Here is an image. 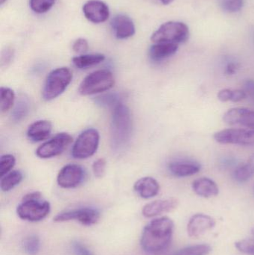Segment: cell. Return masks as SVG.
<instances>
[{"mask_svg":"<svg viewBox=\"0 0 254 255\" xmlns=\"http://www.w3.org/2000/svg\"><path fill=\"white\" fill-rule=\"evenodd\" d=\"M100 219V212L92 208H82L70 210L60 213L54 218V221L58 223L76 220L83 226H91L98 223Z\"/></svg>","mask_w":254,"mask_h":255,"instance_id":"cell-9","label":"cell"},{"mask_svg":"<svg viewBox=\"0 0 254 255\" xmlns=\"http://www.w3.org/2000/svg\"><path fill=\"white\" fill-rule=\"evenodd\" d=\"M237 65L234 63H229L227 65L226 69H225V72H226L228 75H234L237 73Z\"/></svg>","mask_w":254,"mask_h":255,"instance_id":"cell-41","label":"cell"},{"mask_svg":"<svg viewBox=\"0 0 254 255\" xmlns=\"http://www.w3.org/2000/svg\"><path fill=\"white\" fill-rule=\"evenodd\" d=\"M201 166L195 160L177 159L168 164V169L171 175L178 178L192 176L201 171Z\"/></svg>","mask_w":254,"mask_h":255,"instance_id":"cell-15","label":"cell"},{"mask_svg":"<svg viewBox=\"0 0 254 255\" xmlns=\"http://www.w3.org/2000/svg\"><path fill=\"white\" fill-rule=\"evenodd\" d=\"M244 4V0H221V7L228 13L240 11Z\"/></svg>","mask_w":254,"mask_h":255,"instance_id":"cell-31","label":"cell"},{"mask_svg":"<svg viewBox=\"0 0 254 255\" xmlns=\"http://www.w3.org/2000/svg\"><path fill=\"white\" fill-rule=\"evenodd\" d=\"M50 210V204L43 199L41 193L33 192L24 196L16 208V214L21 220L35 223L44 220Z\"/></svg>","mask_w":254,"mask_h":255,"instance_id":"cell-3","label":"cell"},{"mask_svg":"<svg viewBox=\"0 0 254 255\" xmlns=\"http://www.w3.org/2000/svg\"><path fill=\"white\" fill-rule=\"evenodd\" d=\"M223 121L230 126H242L254 130V112L246 108H234L224 115Z\"/></svg>","mask_w":254,"mask_h":255,"instance_id":"cell-12","label":"cell"},{"mask_svg":"<svg viewBox=\"0 0 254 255\" xmlns=\"http://www.w3.org/2000/svg\"><path fill=\"white\" fill-rule=\"evenodd\" d=\"M252 235H254V227H253V228H252Z\"/></svg>","mask_w":254,"mask_h":255,"instance_id":"cell-44","label":"cell"},{"mask_svg":"<svg viewBox=\"0 0 254 255\" xmlns=\"http://www.w3.org/2000/svg\"><path fill=\"white\" fill-rule=\"evenodd\" d=\"M85 17L93 23L105 22L110 16L109 7L106 3L100 0H89L83 6Z\"/></svg>","mask_w":254,"mask_h":255,"instance_id":"cell-14","label":"cell"},{"mask_svg":"<svg viewBox=\"0 0 254 255\" xmlns=\"http://www.w3.org/2000/svg\"><path fill=\"white\" fill-rule=\"evenodd\" d=\"M161 1L163 4L167 5V4H171L172 1H174V0H161Z\"/></svg>","mask_w":254,"mask_h":255,"instance_id":"cell-42","label":"cell"},{"mask_svg":"<svg viewBox=\"0 0 254 255\" xmlns=\"http://www.w3.org/2000/svg\"></svg>","mask_w":254,"mask_h":255,"instance_id":"cell-45","label":"cell"},{"mask_svg":"<svg viewBox=\"0 0 254 255\" xmlns=\"http://www.w3.org/2000/svg\"><path fill=\"white\" fill-rule=\"evenodd\" d=\"M132 133L131 112L122 103L113 108L110 126V141L113 149L122 151L129 143Z\"/></svg>","mask_w":254,"mask_h":255,"instance_id":"cell-2","label":"cell"},{"mask_svg":"<svg viewBox=\"0 0 254 255\" xmlns=\"http://www.w3.org/2000/svg\"><path fill=\"white\" fill-rule=\"evenodd\" d=\"M15 94L13 90L1 87L0 89V109L2 113L8 112L14 103Z\"/></svg>","mask_w":254,"mask_h":255,"instance_id":"cell-25","label":"cell"},{"mask_svg":"<svg viewBox=\"0 0 254 255\" xmlns=\"http://www.w3.org/2000/svg\"><path fill=\"white\" fill-rule=\"evenodd\" d=\"M13 51L11 49H6L1 54V66L7 65L11 61L13 58Z\"/></svg>","mask_w":254,"mask_h":255,"instance_id":"cell-40","label":"cell"},{"mask_svg":"<svg viewBox=\"0 0 254 255\" xmlns=\"http://www.w3.org/2000/svg\"><path fill=\"white\" fill-rule=\"evenodd\" d=\"M134 189L140 197L148 199L156 196L159 193L161 187L155 178L144 177L136 181Z\"/></svg>","mask_w":254,"mask_h":255,"instance_id":"cell-18","label":"cell"},{"mask_svg":"<svg viewBox=\"0 0 254 255\" xmlns=\"http://www.w3.org/2000/svg\"><path fill=\"white\" fill-rule=\"evenodd\" d=\"M106 161L104 158L98 159L92 164V172L97 178H101L105 174Z\"/></svg>","mask_w":254,"mask_h":255,"instance_id":"cell-34","label":"cell"},{"mask_svg":"<svg viewBox=\"0 0 254 255\" xmlns=\"http://www.w3.org/2000/svg\"><path fill=\"white\" fill-rule=\"evenodd\" d=\"M247 94L244 90H235V91H233L231 102L238 103V102L243 101L245 99L247 98Z\"/></svg>","mask_w":254,"mask_h":255,"instance_id":"cell-39","label":"cell"},{"mask_svg":"<svg viewBox=\"0 0 254 255\" xmlns=\"http://www.w3.org/2000/svg\"><path fill=\"white\" fill-rule=\"evenodd\" d=\"M192 187L193 191L201 197H214L219 193L217 184L213 180L206 177L195 180L192 183Z\"/></svg>","mask_w":254,"mask_h":255,"instance_id":"cell-19","label":"cell"},{"mask_svg":"<svg viewBox=\"0 0 254 255\" xmlns=\"http://www.w3.org/2000/svg\"><path fill=\"white\" fill-rule=\"evenodd\" d=\"M89 45L87 40L85 38H79L74 42L73 49L76 53H85L88 50Z\"/></svg>","mask_w":254,"mask_h":255,"instance_id":"cell-35","label":"cell"},{"mask_svg":"<svg viewBox=\"0 0 254 255\" xmlns=\"http://www.w3.org/2000/svg\"><path fill=\"white\" fill-rule=\"evenodd\" d=\"M56 0H30L29 4L31 10L37 13H44L49 11Z\"/></svg>","mask_w":254,"mask_h":255,"instance_id":"cell-29","label":"cell"},{"mask_svg":"<svg viewBox=\"0 0 254 255\" xmlns=\"http://www.w3.org/2000/svg\"><path fill=\"white\" fill-rule=\"evenodd\" d=\"M254 175V153L249 157V160L237 168L234 172L235 180L239 182H246Z\"/></svg>","mask_w":254,"mask_h":255,"instance_id":"cell-23","label":"cell"},{"mask_svg":"<svg viewBox=\"0 0 254 255\" xmlns=\"http://www.w3.org/2000/svg\"><path fill=\"white\" fill-rule=\"evenodd\" d=\"M6 0H0V4H3L4 2H5Z\"/></svg>","mask_w":254,"mask_h":255,"instance_id":"cell-43","label":"cell"},{"mask_svg":"<svg viewBox=\"0 0 254 255\" xmlns=\"http://www.w3.org/2000/svg\"><path fill=\"white\" fill-rule=\"evenodd\" d=\"M174 222L167 217L151 221L142 234V249L150 255H158L167 250L172 239Z\"/></svg>","mask_w":254,"mask_h":255,"instance_id":"cell-1","label":"cell"},{"mask_svg":"<svg viewBox=\"0 0 254 255\" xmlns=\"http://www.w3.org/2000/svg\"><path fill=\"white\" fill-rule=\"evenodd\" d=\"M22 174L20 171L15 170L9 172L2 177L1 180V189L2 191L8 192L14 188L22 181Z\"/></svg>","mask_w":254,"mask_h":255,"instance_id":"cell-24","label":"cell"},{"mask_svg":"<svg viewBox=\"0 0 254 255\" xmlns=\"http://www.w3.org/2000/svg\"><path fill=\"white\" fill-rule=\"evenodd\" d=\"M237 250L243 254L254 255V239H244L235 243Z\"/></svg>","mask_w":254,"mask_h":255,"instance_id":"cell-32","label":"cell"},{"mask_svg":"<svg viewBox=\"0 0 254 255\" xmlns=\"http://www.w3.org/2000/svg\"><path fill=\"white\" fill-rule=\"evenodd\" d=\"M73 142L71 135L59 133L37 148L36 154L40 158L46 159L61 154Z\"/></svg>","mask_w":254,"mask_h":255,"instance_id":"cell-10","label":"cell"},{"mask_svg":"<svg viewBox=\"0 0 254 255\" xmlns=\"http://www.w3.org/2000/svg\"><path fill=\"white\" fill-rule=\"evenodd\" d=\"M178 49L175 43H155L149 49V57L155 61H164L174 55Z\"/></svg>","mask_w":254,"mask_h":255,"instance_id":"cell-21","label":"cell"},{"mask_svg":"<svg viewBox=\"0 0 254 255\" xmlns=\"http://www.w3.org/2000/svg\"><path fill=\"white\" fill-rule=\"evenodd\" d=\"M97 103L101 106H107V107L115 108L119 103H121L119 96L116 94H109L102 97H98Z\"/></svg>","mask_w":254,"mask_h":255,"instance_id":"cell-33","label":"cell"},{"mask_svg":"<svg viewBox=\"0 0 254 255\" xmlns=\"http://www.w3.org/2000/svg\"><path fill=\"white\" fill-rule=\"evenodd\" d=\"M189 30L187 25L182 22L169 21L165 22L152 34L151 40L153 43H184L189 38Z\"/></svg>","mask_w":254,"mask_h":255,"instance_id":"cell-5","label":"cell"},{"mask_svg":"<svg viewBox=\"0 0 254 255\" xmlns=\"http://www.w3.org/2000/svg\"><path fill=\"white\" fill-rule=\"evenodd\" d=\"M243 89L247 94L248 97H250L254 102V80L248 79L244 82Z\"/></svg>","mask_w":254,"mask_h":255,"instance_id":"cell-37","label":"cell"},{"mask_svg":"<svg viewBox=\"0 0 254 255\" xmlns=\"http://www.w3.org/2000/svg\"><path fill=\"white\" fill-rule=\"evenodd\" d=\"M85 171L82 166L74 163L66 165L60 170L57 178L58 185L62 188L71 189L82 184Z\"/></svg>","mask_w":254,"mask_h":255,"instance_id":"cell-11","label":"cell"},{"mask_svg":"<svg viewBox=\"0 0 254 255\" xmlns=\"http://www.w3.org/2000/svg\"><path fill=\"white\" fill-rule=\"evenodd\" d=\"M29 110V102L25 97H21L12 112V120L14 122L22 121L28 115Z\"/></svg>","mask_w":254,"mask_h":255,"instance_id":"cell-26","label":"cell"},{"mask_svg":"<svg viewBox=\"0 0 254 255\" xmlns=\"http://www.w3.org/2000/svg\"><path fill=\"white\" fill-rule=\"evenodd\" d=\"M232 90H221V91L218 93L217 97L218 99H219V100H220L221 102L225 103V102L231 101V98H232Z\"/></svg>","mask_w":254,"mask_h":255,"instance_id":"cell-38","label":"cell"},{"mask_svg":"<svg viewBox=\"0 0 254 255\" xmlns=\"http://www.w3.org/2000/svg\"><path fill=\"white\" fill-rule=\"evenodd\" d=\"M112 29L118 39H127L135 34V25L129 16L125 14H117L112 19Z\"/></svg>","mask_w":254,"mask_h":255,"instance_id":"cell-17","label":"cell"},{"mask_svg":"<svg viewBox=\"0 0 254 255\" xmlns=\"http://www.w3.org/2000/svg\"><path fill=\"white\" fill-rule=\"evenodd\" d=\"M215 140L221 144L254 145V130L245 128H227L216 132Z\"/></svg>","mask_w":254,"mask_h":255,"instance_id":"cell-8","label":"cell"},{"mask_svg":"<svg viewBox=\"0 0 254 255\" xmlns=\"http://www.w3.org/2000/svg\"><path fill=\"white\" fill-rule=\"evenodd\" d=\"M216 220L204 214L192 216L187 224V233L192 238H198L216 226Z\"/></svg>","mask_w":254,"mask_h":255,"instance_id":"cell-13","label":"cell"},{"mask_svg":"<svg viewBox=\"0 0 254 255\" xmlns=\"http://www.w3.org/2000/svg\"><path fill=\"white\" fill-rule=\"evenodd\" d=\"M73 73L67 67H60L52 70L46 78L43 87V100L51 101L63 94L71 83Z\"/></svg>","mask_w":254,"mask_h":255,"instance_id":"cell-4","label":"cell"},{"mask_svg":"<svg viewBox=\"0 0 254 255\" xmlns=\"http://www.w3.org/2000/svg\"><path fill=\"white\" fill-rule=\"evenodd\" d=\"M52 125L48 121H37L28 127L27 136L33 142H40L49 137Z\"/></svg>","mask_w":254,"mask_h":255,"instance_id":"cell-20","label":"cell"},{"mask_svg":"<svg viewBox=\"0 0 254 255\" xmlns=\"http://www.w3.org/2000/svg\"><path fill=\"white\" fill-rule=\"evenodd\" d=\"M99 140V133L96 129H86L76 139L72 150V155L76 159L91 157L96 152Z\"/></svg>","mask_w":254,"mask_h":255,"instance_id":"cell-7","label":"cell"},{"mask_svg":"<svg viewBox=\"0 0 254 255\" xmlns=\"http://www.w3.org/2000/svg\"><path fill=\"white\" fill-rule=\"evenodd\" d=\"M212 252V247L208 244H198L185 247L172 255H208Z\"/></svg>","mask_w":254,"mask_h":255,"instance_id":"cell-27","label":"cell"},{"mask_svg":"<svg viewBox=\"0 0 254 255\" xmlns=\"http://www.w3.org/2000/svg\"><path fill=\"white\" fill-rule=\"evenodd\" d=\"M178 200L174 198L154 201L143 207V215L147 218L157 217L166 213L171 212L178 206Z\"/></svg>","mask_w":254,"mask_h":255,"instance_id":"cell-16","label":"cell"},{"mask_svg":"<svg viewBox=\"0 0 254 255\" xmlns=\"http://www.w3.org/2000/svg\"><path fill=\"white\" fill-rule=\"evenodd\" d=\"M16 159L12 154H4L0 159V176L7 175L14 166Z\"/></svg>","mask_w":254,"mask_h":255,"instance_id":"cell-30","label":"cell"},{"mask_svg":"<svg viewBox=\"0 0 254 255\" xmlns=\"http://www.w3.org/2000/svg\"><path fill=\"white\" fill-rule=\"evenodd\" d=\"M72 247L76 255H94L89 249L86 248L85 245L79 241L73 242Z\"/></svg>","mask_w":254,"mask_h":255,"instance_id":"cell-36","label":"cell"},{"mask_svg":"<svg viewBox=\"0 0 254 255\" xmlns=\"http://www.w3.org/2000/svg\"><path fill=\"white\" fill-rule=\"evenodd\" d=\"M115 84L114 77L107 70H96L86 76L79 87L82 95L90 96L108 91Z\"/></svg>","mask_w":254,"mask_h":255,"instance_id":"cell-6","label":"cell"},{"mask_svg":"<svg viewBox=\"0 0 254 255\" xmlns=\"http://www.w3.org/2000/svg\"><path fill=\"white\" fill-rule=\"evenodd\" d=\"M22 247L27 255H37L40 250V238L36 235H29L24 240Z\"/></svg>","mask_w":254,"mask_h":255,"instance_id":"cell-28","label":"cell"},{"mask_svg":"<svg viewBox=\"0 0 254 255\" xmlns=\"http://www.w3.org/2000/svg\"><path fill=\"white\" fill-rule=\"evenodd\" d=\"M105 60V56L102 54H88L74 57L73 63L79 69H86L92 66L97 65Z\"/></svg>","mask_w":254,"mask_h":255,"instance_id":"cell-22","label":"cell"}]
</instances>
